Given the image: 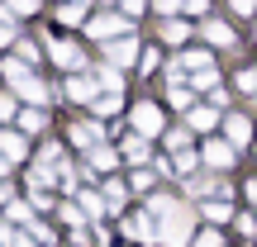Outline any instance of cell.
<instances>
[{
  "instance_id": "277c9868",
  "label": "cell",
  "mask_w": 257,
  "mask_h": 247,
  "mask_svg": "<svg viewBox=\"0 0 257 247\" xmlns=\"http://www.w3.org/2000/svg\"><path fill=\"white\" fill-rule=\"evenodd\" d=\"M205 34H210L214 43H233V34H229V29H224V24H210V29H205Z\"/></svg>"
},
{
  "instance_id": "6da1fadb",
  "label": "cell",
  "mask_w": 257,
  "mask_h": 247,
  "mask_svg": "<svg viewBox=\"0 0 257 247\" xmlns=\"http://www.w3.org/2000/svg\"><path fill=\"white\" fill-rule=\"evenodd\" d=\"M134 119H138L143 133H153V128H157V110H153V105H143V110H134Z\"/></svg>"
},
{
  "instance_id": "7a4b0ae2",
  "label": "cell",
  "mask_w": 257,
  "mask_h": 247,
  "mask_svg": "<svg viewBox=\"0 0 257 247\" xmlns=\"http://www.w3.org/2000/svg\"><path fill=\"white\" fill-rule=\"evenodd\" d=\"M205 157H210V166H229V147H224V143H210Z\"/></svg>"
},
{
  "instance_id": "3957f363",
  "label": "cell",
  "mask_w": 257,
  "mask_h": 247,
  "mask_svg": "<svg viewBox=\"0 0 257 247\" xmlns=\"http://www.w3.org/2000/svg\"><path fill=\"white\" fill-rule=\"evenodd\" d=\"M229 138L243 143V138H248V119H229Z\"/></svg>"
},
{
  "instance_id": "5b68a950",
  "label": "cell",
  "mask_w": 257,
  "mask_h": 247,
  "mask_svg": "<svg viewBox=\"0 0 257 247\" xmlns=\"http://www.w3.org/2000/svg\"><path fill=\"white\" fill-rule=\"evenodd\" d=\"M233 10H238V15H252V0H233Z\"/></svg>"
}]
</instances>
